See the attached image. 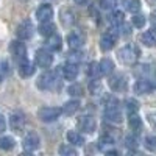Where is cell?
<instances>
[{
	"label": "cell",
	"mask_w": 156,
	"mask_h": 156,
	"mask_svg": "<svg viewBox=\"0 0 156 156\" xmlns=\"http://www.w3.org/2000/svg\"><path fill=\"white\" fill-rule=\"evenodd\" d=\"M117 56H119V59L123 64H126V66H133V64H136V61L140 56V50L134 44H128V45L122 47L119 51H117Z\"/></svg>",
	"instance_id": "obj_1"
},
{
	"label": "cell",
	"mask_w": 156,
	"mask_h": 156,
	"mask_svg": "<svg viewBox=\"0 0 156 156\" xmlns=\"http://www.w3.org/2000/svg\"><path fill=\"white\" fill-rule=\"evenodd\" d=\"M58 70L56 72H51V70H47L44 72L41 76L37 78V87L39 89H44V90H51L59 86V80H58Z\"/></svg>",
	"instance_id": "obj_2"
},
{
	"label": "cell",
	"mask_w": 156,
	"mask_h": 156,
	"mask_svg": "<svg viewBox=\"0 0 156 156\" xmlns=\"http://www.w3.org/2000/svg\"><path fill=\"white\" fill-rule=\"evenodd\" d=\"M61 114V109L56 106H42L37 111V117L42 122H55Z\"/></svg>",
	"instance_id": "obj_3"
},
{
	"label": "cell",
	"mask_w": 156,
	"mask_h": 156,
	"mask_svg": "<svg viewBox=\"0 0 156 156\" xmlns=\"http://www.w3.org/2000/svg\"><path fill=\"white\" fill-rule=\"evenodd\" d=\"M105 117H106V120L114 122V123L122 122V111L119 108V103H117L115 100H112L111 103H108V106L105 109Z\"/></svg>",
	"instance_id": "obj_4"
},
{
	"label": "cell",
	"mask_w": 156,
	"mask_h": 156,
	"mask_svg": "<svg viewBox=\"0 0 156 156\" xmlns=\"http://www.w3.org/2000/svg\"><path fill=\"white\" fill-rule=\"evenodd\" d=\"M109 87L115 92H123L128 87V80L123 73H114L109 78Z\"/></svg>",
	"instance_id": "obj_5"
},
{
	"label": "cell",
	"mask_w": 156,
	"mask_h": 156,
	"mask_svg": "<svg viewBox=\"0 0 156 156\" xmlns=\"http://www.w3.org/2000/svg\"><path fill=\"white\" fill-rule=\"evenodd\" d=\"M34 59L37 66L42 69H48L51 66V62H53V56H51V53L47 48H39L34 55Z\"/></svg>",
	"instance_id": "obj_6"
},
{
	"label": "cell",
	"mask_w": 156,
	"mask_h": 156,
	"mask_svg": "<svg viewBox=\"0 0 156 156\" xmlns=\"http://www.w3.org/2000/svg\"><path fill=\"white\" fill-rule=\"evenodd\" d=\"M78 128L81 129V131L87 133V134H92L95 131V128H97V122L94 117H90V115H83L78 119Z\"/></svg>",
	"instance_id": "obj_7"
},
{
	"label": "cell",
	"mask_w": 156,
	"mask_h": 156,
	"mask_svg": "<svg viewBox=\"0 0 156 156\" xmlns=\"http://www.w3.org/2000/svg\"><path fill=\"white\" fill-rule=\"evenodd\" d=\"M39 144H41V140H39L37 133L30 131L25 134V137H23V150L25 151H34L39 147Z\"/></svg>",
	"instance_id": "obj_8"
},
{
	"label": "cell",
	"mask_w": 156,
	"mask_h": 156,
	"mask_svg": "<svg viewBox=\"0 0 156 156\" xmlns=\"http://www.w3.org/2000/svg\"><path fill=\"white\" fill-rule=\"evenodd\" d=\"M115 42H117V33L106 31V33H103V36L100 39V48L108 51V50H111L115 45Z\"/></svg>",
	"instance_id": "obj_9"
},
{
	"label": "cell",
	"mask_w": 156,
	"mask_h": 156,
	"mask_svg": "<svg viewBox=\"0 0 156 156\" xmlns=\"http://www.w3.org/2000/svg\"><path fill=\"white\" fill-rule=\"evenodd\" d=\"M9 53L16 59H23L27 56V47L25 44H22V41H12L9 44Z\"/></svg>",
	"instance_id": "obj_10"
},
{
	"label": "cell",
	"mask_w": 156,
	"mask_h": 156,
	"mask_svg": "<svg viewBox=\"0 0 156 156\" xmlns=\"http://www.w3.org/2000/svg\"><path fill=\"white\" fill-rule=\"evenodd\" d=\"M34 33V27L33 23L30 20H23L19 27H17V36L19 39H22V41H25V39H30Z\"/></svg>",
	"instance_id": "obj_11"
},
{
	"label": "cell",
	"mask_w": 156,
	"mask_h": 156,
	"mask_svg": "<svg viewBox=\"0 0 156 156\" xmlns=\"http://www.w3.org/2000/svg\"><path fill=\"white\" fill-rule=\"evenodd\" d=\"M67 42H69V47L72 50H80L84 45V36L80 31H72L67 36Z\"/></svg>",
	"instance_id": "obj_12"
},
{
	"label": "cell",
	"mask_w": 156,
	"mask_h": 156,
	"mask_svg": "<svg viewBox=\"0 0 156 156\" xmlns=\"http://www.w3.org/2000/svg\"><path fill=\"white\" fill-rule=\"evenodd\" d=\"M153 87H154V84H153L150 80H147V78H139V80L136 81V84H134V90H136V94H140V95L151 92Z\"/></svg>",
	"instance_id": "obj_13"
},
{
	"label": "cell",
	"mask_w": 156,
	"mask_h": 156,
	"mask_svg": "<svg viewBox=\"0 0 156 156\" xmlns=\"http://www.w3.org/2000/svg\"><path fill=\"white\" fill-rule=\"evenodd\" d=\"M51 17H53V8H51L50 5L44 3L37 8L36 11V19L39 22H45V20H51Z\"/></svg>",
	"instance_id": "obj_14"
},
{
	"label": "cell",
	"mask_w": 156,
	"mask_h": 156,
	"mask_svg": "<svg viewBox=\"0 0 156 156\" xmlns=\"http://www.w3.org/2000/svg\"><path fill=\"white\" fill-rule=\"evenodd\" d=\"M9 126L12 131H16V133H20L23 126H25V119H23V115L22 114H11L9 115Z\"/></svg>",
	"instance_id": "obj_15"
},
{
	"label": "cell",
	"mask_w": 156,
	"mask_h": 156,
	"mask_svg": "<svg viewBox=\"0 0 156 156\" xmlns=\"http://www.w3.org/2000/svg\"><path fill=\"white\" fill-rule=\"evenodd\" d=\"M61 73H62V76L66 78V80L73 81L75 78L78 76V66H76V64H73V62H67L66 66L61 69Z\"/></svg>",
	"instance_id": "obj_16"
},
{
	"label": "cell",
	"mask_w": 156,
	"mask_h": 156,
	"mask_svg": "<svg viewBox=\"0 0 156 156\" xmlns=\"http://www.w3.org/2000/svg\"><path fill=\"white\" fill-rule=\"evenodd\" d=\"M61 45H62V39H61L59 34L53 33V34H50V36L47 37V48H48L50 51H58V50H61Z\"/></svg>",
	"instance_id": "obj_17"
},
{
	"label": "cell",
	"mask_w": 156,
	"mask_h": 156,
	"mask_svg": "<svg viewBox=\"0 0 156 156\" xmlns=\"http://www.w3.org/2000/svg\"><path fill=\"white\" fill-rule=\"evenodd\" d=\"M19 73H20V76H23V78L31 76V75L34 73V66H33L30 61H27V58L22 59L20 66H19Z\"/></svg>",
	"instance_id": "obj_18"
},
{
	"label": "cell",
	"mask_w": 156,
	"mask_h": 156,
	"mask_svg": "<svg viewBox=\"0 0 156 156\" xmlns=\"http://www.w3.org/2000/svg\"><path fill=\"white\" fill-rule=\"evenodd\" d=\"M140 41L144 42L145 45H148V47L154 45V44H156V28H150V30H147L145 33H142Z\"/></svg>",
	"instance_id": "obj_19"
},
{
	"label": "cell",
	"mask_w": 156,
	"mask_h": 156,
	"mask_svg": "<svg viewBox=\"0 0 156 156\" xmlns=\"http://www.w3.org/2000/svg\"><path fill=\"white\" fill-rule=\"evenodd\" d=\"M39 33H41L42 36H50V34H53L56 27H55V23H51V20H45V22H41V25H39Z\"/></svg>",
	"instance_id": "obj_20"
},
{
	"label": "cell",
	"mask_w": 156,
	"mask_h": 156,
	"mask_svg": "<svg viewBox=\"0 0 156 156\" xmlns=\"http://www.w3.org/2000/svg\"><path fill=\"white\" fill-rule=\"evenodd\" d=\"M78 109H80V101H78V100H70V101H67L66 105L62 106L61 112L66 114V115H72V114H75Z\"/></svg>",
	"instance_id": "obj_21"
},
{
	"label": "cell",
	"mask_w": 156,
	"mask_h": 156,
	"mask_svg": "<svg viewBox=\"0 0 156 156\" xmlns=\"http://www.w3.org/2000/svg\"><path fill=\"white\" fill-rule=\"evenodd\" d=\"M66 137L69 140V144H72V145H84V137L78 131H67Z\"/></svg>",
	"instance_id": "obj_22"
},
{
	"label": "cell",
	"mask_w": 156,
	"mask_h": 156,
	"mask_svg": "<svg viewBox=\"0 0 156 156\" xmlns=\"http://www.w3.org/2000/svg\"><path fill=\"white\" fill-rule=\"evenodd\" d=\"M122 6H123L125 11L137 12L140 9V2L139 0H122Z\"/></svg>",
	"instance_id": "obj_23"
},
{
	"label": "cell",
	"mask_w": 156,
	"mask_h": 156,
	"mask_svg": "<svg viewBox=\"0 0 156 156\" xmlns=\"http://www.w3.org/2000/svg\"><path fill=\"white\" fill-rule=\"evenodd\" d=\"M100 67H101V73L103 75H109L114 70V61L109 58H103L100 61Z\"/></svg>",
	"instance_id": "obj_24"
},
{
	"label": "cell",
	"mask_w": 156,
	"mask_h": 156,
	"mask_svg": "<svg viewBox=\"0 0 156 156\" xmlns=\"http://www.w3.org/2000/svg\"><path fill=\"white\" fill-rule=\"evenodd\" d=\"M14 145H16V142H14V139H12V137H9V136L0 137V148H2V150L9 151V150L14 148Z\"/></svg>",
	"instance_id": "obj_25"
},
{
	"label": "cell",
	"mask_w": 156,
	"mask_h": 156,
	"mask_svg": "<svg viewBox=\"0 0 156 156\" xmlns=\"http://www.w3.org/2000/svg\"><path fill=\"white\" fill-rule=\"evenodd\" d=\"M128 125L133 131H139L140 126H142V120L137 114H129V119H128Z\"/></svg>",
	"instance_id": "obj_26"
},
{
	"label": "cell",
	"mask_w": 156,
	"mask_h": 156,
	"mask_svg": "<svg viewBox=\"0 0 156 156\" xmlns=\"http://www.w3.org/2000/svg\"><path fill=\"white\" fill-rule=\"evenodd\" d=\"M112 145H114V139H112V137H109V136H101V137H100V140H98V147H100L103 151L111 150V148H112Z\"/></svg>",
	"instance_id": "obj_27"
},
{
	"label": "cell",
	"mask_w": 156,
	"mask_h": 156,
	"mask_svg": "<svg viewBox=\"0 0 156 156\" xmlns=\"http://www.w3.org/2000/svg\"><path fill=\"white\" fill-rule=\"evenodd\" d=\"M89 75L94 78V80H98L100 76H103L101 73V67H100V62H92L89 66Z\"/></svg>",
	"instance_id": "obj_28"
},
{
	"label": "cell",
	"mask_w": 156,
	"mask_h": 156,
	"mask_svg": "<svg viewBox=\"0 0 156 156\" xmlns=\"http://www.w3.org/2000/svg\"><path fill=\"white\" fill-rule=\"evenodd\" d=\"M125 22V16L122 11H114L112 16H111V23L114 25V27H120V25Z\"/></svg>",
	"instance_id": "obj_29"
},
{
	"label": "cell",
	"mask_w": 156,
	"mask_h": 156,
	"mask_svg": "<svg viewBox=\"0 0 156 156\" xmlns=\"http://www.w3.org/2000/svg\"><path fill=\"white\" fill-rule=\"evenodd\" d=\"M125 109H126L128 114H136L137 109H139V103H137L134 98H128V100L125 101Z\"/></svg>",
	"instance_id": "obj_30"
},
{
	"label": "cell",
	"mask_w": 156,
	"mask_h": 156,
	"mask_svg": "<svg viewBox=\"0 0 156 156\" xmlns=\"http://www.w3.org/2000/svg\"><path fill=\"white\" fill-rule=\"evenodd\" d=\"M59 153L64 154V156H76V154H78V151L72 147V144H70V145H67V144H66V145H61V147H59Z\"/></svg>",
	"instance_id": "obj_31"
},
{
	"label": "cell",
	"mask_w": 156,
	"mask_h": 156,
	"mask_svg": "<svg viewBox=\"0 0 156 156\" xmlns=\"http://www.w3.org/2000/svg\"><path fill=\"white\" fill-rule=\"evenodd\" d=\"M144 145H145L147 150L156 151V137H154V136H147L145 140H144Z\"/></svg>",
	"instance_id": "obj_32"
},
{
	"label": "cell",
	"mask_w": 156,
	"mask_h": 156,
	"mask_svg": "<svg viewBox=\"0 0 156 156\" xmlns=\"http://www.w3.org/2000/svg\"><path fill=\"white\" fill-rule=\"evenodd\" d=\"M131 22H133V25H134L136 28H142L145 25V17L142 16V14H136V16H133V20Z\"/></svg>",
	"instance_id": "obj_33"
},
{
	"label": "cell",
	"mask_w": 156,
	"mask_h": 156,
	"mask_svg": "<svg viewBox=\"0 0 156 156\" xmlns=\"http://www.w3.org/2000/svg\"><path fill=\"white\" fill-rule=\"evenodd\" d=\"M67 61L69 62H73V64H78V62H80L81 61V53H80V51H70V53L67 55Z\"/></svg>",
	"instance_id": "obj_34"
},
{
	"label": "cell",
	"mask_w": 156,
	"mask_h": 156,
	"mask_svg": "<svg viewBox=\"0 0 156 156\" xmlns=\"http://www.w3.org/2000/svg\"><path fill=\"white\" fill-rule=\"evenodd\" d=\"M115 5H117V0H100V6L103 9H108V11L114 9Z\"/></svg>",
	"instance_id": "obj_35"
},
{
	"label": "cell",
	"mask_w": 156,
	"mask_h": 156,
	"mask_svg": "<svg viewBox=\"0 0 156 156\" xmlns=\"http://www.w3.org/2000/svg\"><path fill=\"white\" fill-rule=\"evenodd\" d=\"M69 94L70 95H75V97H80V95H83V87L80 84H72L69 87Z\"/></svg>",
	"instance_id": "obj_36"
},
{
	"label": "cell",
	"mask_w": 156,
	"mask_h": 156,
	"mask_svg": "<svg viewBox=\"0 0 156 156\" xmlns=\"http://www.w3.org/2000/svg\"><path fill=\"white\" fill-rule=\"evenodd\" d=\"M100 89H101V86H100V83L97 81V80H94V81H90L89 83V90H90V94H97V92H100Z\"/></svg>",
	"instance_id": "obj_37"
},
{
	"label": "cell",
	"mask_w": 156,
	"mask_h": 156,
	"mask_svg": "<svg viewBox=\"0 0 156 156\" xmlns=\"http://www.w3.org/2000/svg\"><path fill=\"white\" fill-rule=\"evenodd\" d=\"M125 145H126L128 148H136V147H137V139H136L134 136H128V137L125 139Z\"/></svg>",
	"instance_id": "obj_38"
},
{
	"label": "cell",
	"mask_w": 156,
	"mask_h": 156,
	"mask_svg": "<svg viewBox=\"0 0 156 156\" xmlns=\"http://www.w3.org/2000/svg\"><path fill=\"white\" fill-rule=\"evenodd\" d=\"M8 72H9V67H8V64H6V61H0V76H5V75H8Z\"/></svg>",
	"instance_id": "obj_39"
},
{
	"label": "cell",
	"mask_w": 156,
	"mask_h": 156,
	"mask_svg": "<svg viewBox=\"0 0 156 156\" xmlns=\"http://www.w3.org/2000/svg\"><path fill=\"white\" fill-rule=\"evenodd\" d=\"M148 122H150V125H151L153 128H156V112L148 114Z\"/></svg>",
	"instance_id": "obj_40"
},
{
	"label": "cell",
	"mask_w": 156,
	"mask_h": 156,
	"mask_svg": "<svg viewBox=\"0 0 156 156\" xmlns=\"http://www.w3.org/2000/svg\"><path fill=\"white\" fill-rule=\"evenodd\" d=\"M5 128H6V122H5V117L0 114V133H3L5 131Z\"/></svg>",
	"instance_id": "obj_41"
},
{
	"label": "cell",
	"mask_w": 156,
	"mask_h": 156,
	"mask_svg": "<svg viewBox=\"0 0 156 156\" xmlns=\"http://www.w3.org/2000/svg\"><path fill=\"white\" fill-rule=\"evenodd\" d=\"M73 2L76 3V5H84V3H87L89 0H73Z\"/></svg>",
	"instance_id": "obj_42"
},
{
	"label": "cell",
	"mask_w": 156,
	"mask_h": 156,
	"mask_svg": "<svg viewBox=\"0 0 156 156\" xmlns=\"http://www.w3.org/2000/svg\"><path fill=\"white\" fill-rule=\"evenodd\" d=\"M151 22H154V23H156V9L151 12Z\"/></svg>",
	"instance_id": "obj_43"
}]
</instances>
